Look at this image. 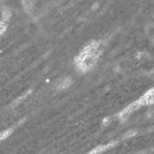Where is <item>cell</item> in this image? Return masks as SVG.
I'll return each mask as SVG.
<instances>
[{"mask_svg":"<svg viewBox=\"0 0 154 154\" xmlns=\"http://www.w3.org/2000/svg\"><path fill=\"white\" fill-rule=\"evenodd\" d=\"M100 53H102V50H100L99 41L88 42L82 48V50L79 53V55L75 58V66L77 71L81 72V73H85V72L90 71L96 64Z\"/></svg>","mask_w":154,"mask_h":154,"instance_id":"6da1fadb","label":"cell"},{"mask_svg":"<svg viewBox=\"0 0 154 154\" xmlns=\"http://www.w3.org/2000/svg\"><path fill=\"white\" fill-rule=\"evenodd\" d=\"M153 93H154V90L149 89L143 96H140V98L135 102L137 107H148V105H152L153 104Z\"/></svg>","mask_w":154,"mask_h":154,"instance_id":"7a4b0ae2","label":"cell"},{"mask_svg":"<svg viewBox=\"0 0 154 154\" xmlns=\"http://www.w3.org/2000/svg\"><path fill=\"white\" fill-rule=\"evenodd\" d=\"M116 145H117V141H113V143L105 144V145H99V146H96L95 149H93V150H90L89 153H90V154H98V153H102V152L108 150V149L113 148V146H116Z\"/></svg>","mask_w":154,"mask_h":154,"instance_id":"3957f363","label":"cell"},{"mask_svg":"<svg viewBox=\"0 0 154 154\" xmlns=\"http://www.w3.org/2000/svg\"><path fill=\"white\" fill-rule=\"evenodd\" d=\"M71 85H72V80L69 79V77H64V79L62 80L57 85V89H59V90H63V89L69 88Z\"/></svg>","mask_w":154,"mask_h":154,"instance_id":"277c9868","label":"cell"},{"mask_svg":"<svg viewBox=\"0 0 154 154\" xmlns=\"http://www.w3.org/2000/svg\"><path fill=\"white\" fill-rule=\"evenodd\" d=\"M13 132V128H7V130H3L2 132H0V141L5 140L7 137H9Z\"/></svg>","mask_w":154,"mask_h":154,"instance_id":"5b68a950","label":"cell"},{"mask_svg":"<svg viewBox=\"0 0 154 154\" xmlns=\"http://www.w3.org/2000/svg\"><path fill=\"white\" fill-rule=\"evenodd\" d=\"M11 16H12L11 11H9V9H4L3 13H2V21H4V22H8L9 19H11Z\"/></svg>","mask_w":154,"mask_h":154,"instance_id":"8992f818","label":"cell"},{"mask_svg":"<svg viewBox=\"0 0 154 154\" xmlns=\"http://www.w3.org/2000/svg\"><path fill=\"white\" fill-rule=\"evenodd\" d=\"M30 94H31V90H30V91H27V93H26L25 95H22V96H21V98H19V99H17L16 102L13 103V105H12V107H16V105H18V104L21 103V102H23V100H25V99H26V98H27V96L30 95Z\"/></svg>","mask_w":154,"mask_h":154,"instance_id":"52a82bcc","label":"cell"},{"mask_svg":"<svg viewBox=\"0 0 154 154\" xmlns=\"http://www.w3.org/2000/svg\"><path fill=\"white\" fill-rule=\"evenodd\" d=\"M7 28H8V22H4V21L0 19V36L7 31Z\"/></svg>","mask_w":154,"mask_h":154,"instance_id":"ba28073f","label":"cell"},{"mask_svg":"<svg viewBox=\"0 0 154 154\" xmlns=\"http://www.w3.org/2000/svg\"><path fill=\"white\" fill-rule=\"evenodd\" d=\"M135 135H136V131H132V130H131V131H127L126 134H125L123 136H122V139H130V137H134Z\"/></svg>","mask_w":154,"mask_h":154,"instance_id":"9c48e42d","label":"cell"},{"mask_svg":"<svg viewBox=\"0 0 154 154\" xmlns=\"http://www.w3.org/2000/svg\"><path fill=\"white\" fill-rule=\"evenodd\" d=\"M109 122H110V118L108 117V118H105V119H104V122H103V125H104V126H107V125H108Z\"/></svg>","mask_w":154,"mask_h":154,"instance_id":"30bf717a","label":"cell"}]
</instances>
